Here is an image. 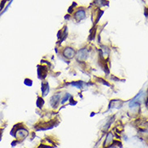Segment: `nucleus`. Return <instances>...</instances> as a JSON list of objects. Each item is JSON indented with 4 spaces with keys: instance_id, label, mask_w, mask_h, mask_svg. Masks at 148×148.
<instances>
[{
    "instance_id": "nucleus-1",
    "label": "nucleus",
    "mask_w": 148,
    "mask_h": 148,
    "mask_svg": "<svg viewBox=\"0 0 148 148\" xmlns=\"http://www.w3.org/2000/svg\"><path fill=\"white\" fill-rule=\"evenodd\" d=\"M89 54H90V52H89V48H82L76 52L75 57L78 62H85L89 58Z\"/></svg>"
},
{
    "instance_id": "nucleus-2",
    "label": "nucleus",
    "mask_w": 148,
    "mask_h": 148,
    "mask_svg": "<svg viewBox=\"0 0 148 148\" xmlns=\"http://www.w3.org/2000/svg\"><path fill=\"white\" fill-rule=\"evenodd\" d=\"M61 98H62V94L61 92H56L55 94H53L49 100V104L51 106V107L53 109H56L58 107L59 104L61 101Z\"/></svg>"
},
{
    "instance_id": "nucleus-3",
    "label": "nucleus",
    "mask_w": 148,
    "mask_h": 148,
    "mask_svg": "<svg viewBox=\"0 0 148 148\" xmlns=\"http://www.w3.org/2000/svg\"><path fill=\"white\" fill-rule=\"evenodd\" d=\"M62 56L65 60H71L76 56V51L72 47H66L62 51Z\"/></svg>"
},
{
    "instance_id": "nucleus-4",
    "label": "nucleus",
    "mask_w": 148,
    "mask_h": 148,
    "mask_svg": "<svg viewBox=\"0 0 148 148\" xmlns=\"http://www.w3.org/2000/svg\"><path fill=\"white\" fill-rule=\"evenodd\" d=\"M28 135V131L23 126L21 127H18L16 130H15V134H14V136L15 138L17 137V139H23L24 138H26Z\"/></svg>"
},
{
    "instance_id": "nucleus-5",
    "label": "nucleus",
    "mask_w": 148,
    "mask_h": 148,
    "mask_svg": "<svg viewBox=\"0 0 148 148\" xmlns=\"http://www.w3.org/2000/svg\"><path fill=\"white\" fill-rule=\"evenodd\" d=\"M73 17L77 22H81L83 19H85V17H86V12L84 9L80 8V9H78L75 11Z\"/></svg>"
},
{
    "instance_id": "nucleus-6",
    "label": "nucleus",
    "mask_w": 148,
    "mask_h": 148,
    "mask_svg": "<svg viewBox=\"0 0 148 148\" xmlns=\"http://www.w3.org/2000/svg\"><path fill=\"white\" fill-rule=\"evenodd\" d=\"M114 141V138L113 133L112 132H108L107 134H106V139H105V142H104L103 143L104 147L106 148L111 146V145L113 144Z\"/></svg>"
},
{
    "instance_id": "nucleus-7",
    "label": "nucleus",
    "mask_w": 148,
    "mask_h": 148,
    "mask_svg": "<svg viewBox=\"0 0 148 148\" xmlns=\"http://www.w3.org/2000/svg\"><path fill=\"white\" fill-rule=\"evenodd\" d=\"M124 104V101H122L121 100H112L110 102V105H109V109L111 110V109H120V108L122 107Z\"/></svg>"
},
{
    "instance_id": "nucleus-8",
    "label": "nucleus",
    "mask_w": 148,
    "mask_h": 148,
    "mask_svg": "<svg viewBox=\"0 0 148 148\" xmlns=\"http://www.w3.org/2000/svg\"><path fill=\"white\" fill-rule=\"evenodd\" d=\"M50 91V87L48 82H41V92H42V97H46L49 93Z\"/></svg>"
},
{
    "instance_id": "nucleus-9",
    "label": "nucleus",
    "mask_w": 148,
    "mask_h": 148,
    "mask_svg": "<svg viewBox=\"0 0 148 148\" xmlns=\"http://www.w3.org/2000/svg\"><path fill=\"white\" fill-rule=\"evenodd\" d=\"M68 85H70L71 87H74L77 89H82L84 87H85V85H87V84L85 82H82V81H76V82H72L69 83Z\"/></svg>"
},
{
    "instance_id": "nucleus-10",
    "label": "nucleus",
    "mask_w": 148,
    "mask_h": 148,
    "mask_svg": "<svg viewBox=\"0 0 148 148\" xmlns=\"http://www.w3.org/2000/svg\"><path fill=\"white\" fill-rule=\"evenodd\" d=\"M72 97H72V95H71L69 92H65V93H64V95L62 96L60 104H62V105L65 104L66 102H68V101H69Z\"/></svg>"
},
{
    "instance_id": "nucleus-11",
    "label": "nucleus",
    "mask_w": 148,
    "mask_h": 148,
    "mask_svg": "<svg viewBox=\"0 0 148 148\" xmlns=\"http://www.w3.org/2000/svg\"><path fill=\"white\" fill-rule=\"evenodd\" d=\"M44 104H45V101L43 99V97H37V100H36V106L39 109H42L43 107V106H44Z\"/></svg>"
},
{
    "instance_id": "nucleus-12",
    "label": "nucleus",
    "mask_w": 148,
    "mask_h": 148,
    "mask_svg": "<svg viewBox=\"0 0 148 148\" xmlns=\"http://www.w3.org/2000/svg\"><path fill=\"white\" fill-rule=\"evenodd\" d=\"M114 117H111L110 119H109V120H107V122H106V124L104 125V127H103V130L106 131V130H107L108 128L110 126V125L112 124V122H114Z\"/></svg>"
},
{
    "instance_id": "nucleus-13",
    "label": "nucleus",
    "mask_w": 148,
    "mask_h": 148,
    "mask_svg": "<svg viewBox=\"0 0 148 148\" xmlns=\"http://www.w3.org/2000/svg\"><path fill=\"white\" fill-rule=\"evenodd\" d=\"M24 85H27V86H28V87H31V86H32V85H33V82H32V81L31 79L26 78V79L24 80Z\"/></svg>"
},
{
    "instance_id": "nucleus-14",
    "label": "nucleus",
    "mask_w": 148,
    "mask_h": 148,
    "mask_svg": "<svg viewBox=\"0 0 148 148\" xmlns=\"http://www.w3.org/2000/svg\"><path fill=\"white\" fill-rule=\"evenodd\" d=\"M106 148H118L116 146H114V145H111V146H110V147H108Z\"/></svg>"
},
{
    "instance_id": "nucleus-15",
    "label": "nucleus",
    "mask_w": 148,
    "mask_h": 148,
    "mask_svg": "<svg viewBox=\"0 0 148 148\" xmlns=\"http://www.w3.org/2000/svg\"><path fill=\"white\" fill-rule=\"evenodd\" d=\"M145 103H146V106H147V107L148 108V97L147 98V100H146V102H145Z\"/></svg>"
}]
</instances>
